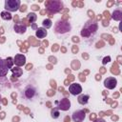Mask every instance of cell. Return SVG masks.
I'll return each mask as SVG.
<instances>
[{
	"label": "cell",
	"mask_w": 122,
	"mask_h": 122,
	"mask_svg": "<svg viewBox=\"0 0 122 122\" xmlns=\"http://www.w3.org/2000/svg\"><path fill=\"white\" fill-rule=\"evenodd\" d=\"M95 122H106V121L104 119H102V118H99V119H96Z\"/></svg>",
	"instance_id": "24"
},
{
	"label": "cell",
	"mask_w": 122,
	"mask_h": 122,
	"mask_svg": "<svg viewBox=\"0 0 122 122\" xmlns=\"http://www.w3.org/2000/svg\"><path fill=\"white\" fill-rule=\"evenodd\" d=\"M13 63L17 67H21L26 64V57L23 54H16L13 58Z\"/></svg>",
	"instance_id": "10"
},
{
	"label": "cell",
	"mask_w": 122,
	"mask_h": 122,
	"mask_svg": "<svg viewBox=\"0 0 122 122\" xmlns=\"http://www.w3.org/2000/svg\"><path fill=\"white\" fill-rule=\"evenodd\" d=\"M47 6V10L51 12V13H55L58 12L62 10L63 8V3L61 1H50L46 3Z\"/></svg>",
	"instance_id": "2"
},
{
	"label": "cell",
	"mask_w": 122,
	"mask_h": 122,
	"mask_svg": "<svg viewBox=\"0 0 122 122\" xmlns=\"http://www.w3.org/2000/svg\"><path fill=\"white\" fill-rule=\"evenodd\" d=\"M43 28L44 29H49V28H51V21L50 20V19H45V20H43Z\"/></svg>",
	"instance_id": "18"
},
{
	"label": "cell",
	"mask_w": 122,
	"mask_h": 122,
	"mask_svg": "<svg viewBox=\"0 0 122 122\" xmlns=\"http://www.w3.org/2000/svg\"><path fill=\"white\" fill-rule=\"evenodd\" d=\"M0 101H1V95H0Z\"/></svg>",
	"instance_id": "30"
},
{
	"label": "cell",
	"mask_w": 122,
	"mask_h": 122,
	"mask_svg": "<svg viewBox=\"0 0 122 122\" xmlns=\"http://www.w3.org/2000/svg\"><path fill=\"white\" fill-rule=\"evenodd\" d=\"M51 117L52 118H54V119H56V118H58L59 117V115H60V113H59V111L58 110H56V109H53V110H51Z\"/></svg>",
	"instance_id": "19"
},
{
	"label": "cell",
	"mask_w": 122,
	"mask_h": 122,
	"mask_svg": "<svg viewBox=\"0 0 122 122\" xmlns=\"http://www.w3.org/2000/svg\"><path fill=\"white\" fill-rule=\"evenodd\" d=\"M116 85H117V80L114 77H107L104 80V86L109 90L114 89L116 87Z\"/></svg>",
	"instance_id": "4"
},
{
	"label": "cell",
	"mask_w": 122,
	"mask_h": 122,
	"mask_svg": "<svg viewBox=\"0 0 122 122\" xmlns=\"http://www.w3.org/2000/svg\"><path fill=\"white\" fill-rule=\"evenodd\" d=\"M24 94H25L26 98L31 99V98H33L34 95L36 94V89H35L33 86L29 85V86L26 87V89H25V91H24Z\"/></svg>",
	"instance_id": "6"
},
{
	"label": "cell",
	"mask_w": 122,
	"mask_h": 122,
	"mask_svg": "<svg viewBox=\"0 0 122 122\" xmlns=\"http://www.w3.org/2000/svg\"><path fill=\"white\" fill-rule=\"evenodd\" d=\"M13 28H14V30L17 33H24L26 31V29H27L26 25H24L22 23H16Z\"/></svg>",
	"instance_id": "11"
},
{
	"label": "cell",
	"mask_w": 122,
	"mask_h": 122,
	"mask_svg": "<svg viewBox=\"0 0 122 122\" xmlns=\"http://www.w3.org/2000/svg\"><path fill=\"white\" fill-rule=\"evenodd\" d=\"M11 71H12V76H16V77H19V76H21V74H22V70L19 68V67H12L11 69Z\"/></svg>",
	"instance_id": "15"
},
{
	"label": "cell",
	"mask_w": 122,
	"mask_h": 122,
	"mask_svg": "<svg viewBox=\"0 0 122 122\" xmlns=\"http://www.w3.org/2000/svg\"><path fill=\"white\" fill-rule=\"evenodd\" d=\"M10 68L7 64V61L5 59L0 58V77L2 76H6L8 71H9Z\"/></svg>",
	"instance_id": "9"
},
{
	"label": "cell",
	"mask_w": 122,
	"mask_h": 122,
	"mask_svg": "<svg viewBox=\"0 0 122 122\" xmlns=\"http://www.w3.org/2000/svg\"><path fill=\"white\" fill-rule=\"evenodd\" d=\"M89 99H90V96L88 94H80L78 96V99L77 100H78V103H80L82 105H86L88 103Z\"/></svg>",
	"instance_id": "13"
},
{
	"label": "cell",
	"mask_w": 122,
	"mask_h": 122,
	"mask_svg": "<svg viewBox=\"0 0 122 122\" xmlns=\"http://www.w3.org/2000/svg\"><path fill=\"white\" fill-rule=\"evenodd\" d=\"M90 33H91V32L89 31V30L86 29V28H84V29L82 30V31H81V35H82V36H89Z\"/></svg>",
	"instance_id": "21"
},
{
	"label": "cell",
	"mask_w": 122,
	"mask_h": 122,
	"mask_svg": "<svg viewBox=\"0 0 122 122\" xmlns=\"http://www.w3.org/2000/svg\"><path fill=\"white\" fill-rule=\"evenodd\" d=\"M32 28H33V29H36V25H35V24H33V25H32Z\"/></svg>",
	"instance_id": "29"
},
{
	"label": "cell",
	"mask_w": 122,
	"mask_h": 122,
	"mask_svg": "<svg viewBox=\"0 0 122 122\" xmlns=\"http://www.w3.org/2000/svg\"><path fill=\"white\" fill-rule=\"evenodd\" d=\"M30 68H31V65H28V66H27V70H30Z\"/></svg>",
	"instance_id": "28"
},
{
	"label": "cell",
	"mask_w": 122,
	"mask_h": 122,
	"mask_svg": "<svg viewBox=\"0 0 122 122\" xmlns=\"http://www.w3.org/2000/svg\"><path fill=\"white\" fill-rule=\"evenodd\" d=\"M112 19L115 20V21H120L121 18H122V12H121V10H115L112 12Z\"/></svg>",
	"instance_id": "14"
},
{
	"label": "cell",
	"mask_w": 122,
	"mask_h": 122,
	"mask_svg": "<svg viewBox=\"0 0 122 122\" xmlns=\"http://www.w3.org/2000/svg\"><path fill=\"white\" fill-rule=\"evenodd\" d=\"M1 18L2 19H4V20H10L11 18H12V15L10 14V12H9V11H2L1 12Z\"/></svg>",
	"instance_id": "16"
},
{
	"label": "cell",
	"mask_w": 122,
	"mask_h": 122,
	"mask_svg": "<svg viewBox=\"0 0 122 122\" xmlns=\"http://www.w3.org/2000/svg\"><path fill=\"white\" fill-rule=\"evenodd\" d=\"M36 18H37V16H36V14L34 12H30L28 14V20H29L30 23H33L36 20Z\"/></svg>",
	"instance_id": "17"
},
{
	"label": "cell",
	"mask_w": 122,
	"mask_h": 122,
	"mask_svg": "<svg viewBox=\"0 0 122 122\" xmlns=\"http://www.w3.org/2000/svg\"><path fill=\"white\" fill-rule=\"evenodd\" d=\"M21 2L20 0H6L5 1V9L7 11H16L20 9Z\"/></svg>",
	"instance_id": "3"
},
{
	"label": "cell",
	"mask_w": 122,
	"mask_h": 122,
	"mask_svg": "<svg viewBox=\"0 0 122 122\" xmlns=\"http://www.w3.org/2000/svg\"><path fill=\"white\" fill-rule=\"evenodd\" d=\"M85 116H86L85 112L82 111V110H79V111H76V112H74L72 113L71 118H72V120H73L74 122H81V121L84 120Z\"/></svg>",
	"instance_id": "8"
},
{
	"label": "cell",
	"mask_w": 122,
	"mask_h": 122,
	"mask_svg": "<svg viewBox=\"0 0 122 122\" xmlns=\"http://www.w3.org/2000/svg\"><path fill=\"white\" fill-rule=\"evenodd\" d=\"M94 116H95V115H94V113H92V114H91L90 118H91V119H94Z\"/></svg>",
	"instance_id": "27"
},
{
	"label": "cell",
	"mask_w": 122,
	"mask_h": 122,
	"mask_svg": "<svg viewBox=\"0 0 122 122\" xmlns=\"http://www.w3.org/2000/svg\"><path fill=\"white\" fill-rule=\"evenodd\" d=\"M69 92L72 95H78L81 93L82 92V87L80 86V84H77V83H72L70 85L69 87Z\"/></svg>",
	"instance_id": "5"
},
{
	"label": "cell",
	"mask_w": 122,
	"mask_h": 122,
	"mask_svg": "<svg viewBox=\"0 0 122 122\" xmlns=\"http://www.w3.org/2000/svg\"><path fill=\"white\" fill-rule=\"evenodd\" d=\"M19 10H20L21 11H25V10H27V6H26V5H24V6H22V7H21Z\"/></svg>",
	"instance_id": "23"
},
{
	"label": "cell",
	"mask_w": 122,
	"mask_h": 122,
	"mask_svg": "<svg viewBox=\"0 0 122 122\" xmlns=\"http://www.w3.org/2000/svg\"><path fill=\"white\" fill-rule=\"evenodd\" d=\"M32 10H39V7H37V6L33 5V6H32Z\"/></svg>",
	"instance_id": "26"
},
{
	"label": "cell",
	"mask_w": 122,
	"mask_h": 122,
	"mask_svg": "<svg viewBox=\"0 0 122 122\" xmlns=\"http://www.w3.org/2000/svg\"><path fill=\"white\" fill-rule=\"evenodd\" d=\"M70 30H71V25L67 21L59 20V21L56 22V24L54 26V31L56 33H61L62 34V33H66Z\"/></svg>",
	"instance_id": "1"
},
{
	"label": "cell",
	"mask_w": 122,
	"mask_h": 122,
	"mask_svg": "<svg viewBox=\"0 0 122 122\" xmlns=\"http://www.w3.org/2000/svg\"><path fill=\"white\" fill-rule=\"evenodd\" d=\"M47 34H48V31L46 30V29H44V28H37L36 29L35 35L37 38H44L47 36Z\"/></svg>",
	"instance_id": "12"
},
{
	"label": "cell",
	"mask_w": 122,
	"mask_h": 122,
	"mask_svg": "<svg viewBox=\"0 0 122 122\" xmlns=\"http://www.w3.org/2000/svg\"><path fill=\"white\" fill-rule=\"evenodd\" d=\"M55 103L57 104L58 109L62 110V111H68L71 107V103L68 98H63V99H61V101H59V102L56 101Z\"/></svg>",
	"instance_id": "7"
},
{
	"label": "cell",
	"mask_w": 122,
	"mask_h": 122,
	"mask_svg": "<svg viewBox=\"0 0 122 122\" xmlns=\"http://www.w3.org/2000/svg\"><path fill=\"white\" fill-rule=\"evenodd\" d=\"M12 60H13V59H12L11 57H8V58L6 59V61H7V64H8V66H9V68H10V69H11V68H12V65L14 64Z\"/></svg>",
	"instance_id": "20"
},
{
	"label": "cell",
	"mask_w": 122,
	"mask_h": 122,
	"mask_svg": "<svg viewBox=\"0 0 122 122\" xmlns=\"http://www.w3.org/2000/svg\"><path fill=\"white\" fill-rule=\"evenodd\" d=\"M110 61H111V57H110V56H107V57H105V58L103 59L102 63H103V64H107V63H109Z\"/></svg>",
	"instance_id": "22"
},
{
	"label": "cell",
	"mask_w": 122,
	"mask_h": 122,
	"mask_svg": "<svg viewBox=\"0 0 122 122\" xmlns=\"http://www.w3.org/2000/svg\"><path fill=\"white\" fill-rule=\"evenodd\" d=\"M57 49H58V45H56V44H55V45H54V47H52V51H56Z\"/></svg>",
	"instance_id": "25"
}]
</instances>
